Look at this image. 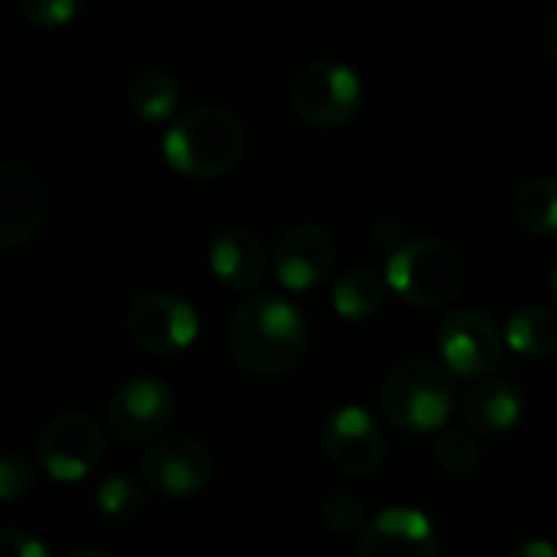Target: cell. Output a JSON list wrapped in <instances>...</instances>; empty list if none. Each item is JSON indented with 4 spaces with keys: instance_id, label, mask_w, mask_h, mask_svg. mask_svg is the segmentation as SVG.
Wrapping results in <instances>:
<instances>
[{
    "instance_id": "obj_1",
    "label": "cell",
    "mask_w": 557,
    "mask_h": 557,
    "mask_svg": "<svg viewBox=\"0 0 557 557\" xmlns=\"http://www.w3.org/2000/svg\"><path fill=\"white\" fill-rule=\"evenodd\" d=\"M307 320L304 313L277 297L258 294L238 304L225 323V343L232 359L251 375H284L307 352Z\"/></svg>"
},
{
    "instance_id": "obj_2",
    "label": "cell",
    "mask_w": 557,
    "mask_h": 557,
    "mask_svg": "<svg viewBox=\"0 0 557 557\" xmlns=\"http://www.w3.org/2000/svg\"><path fill=\"white\" fill-rule=\"evenodd\" d=\"M245 153V127L222 104L189 108L163 134L166 163L189 180H215L238 166Z\"/></svg>"
},
{
    "instance_id": "obj_3",
    "label": "cell",
    "mask_w": 557,
    "mask_h": 557,
    "mask_svg": "<svg viewBox=\"0 0 557 557\" xmlns=\"http://www.w3.org/2000/svg\"><path fill=\"white\" fill-rule=\"evenodd\" d=\"M457 405V385L447 369L411 359L388 372L382 385V414L405 434L444 431Z\"/></svg>"
},
{
    "instance_id": "obj_4",
    "label": "cell",
    "mask_w": 557,
    "mask_h": 557,
    "mask_svg": "<svg viewBox=\"0 0 557 557\" xmlns=\"http://www.w3.org/2000/svg\"><path fill=\"white\" fill-rule=\"evenodd\" d=\"M385 277L405 304L437 310L463 290L467 268L444 238H414L388 255Z\"/></svg>"
},
{
    "instance_id": "obj_5",
    "label": "cell",
    "mask_w": 557,
    "mask_h": 557,
    "mask_svg": "<svg viewBox=\"0 0 557 557\" xmlns=\"http://www.w3.org/2000/svg\"><path fill=\"white\" fill-rule=\"evenodd\" d=\"M362 82L349 65L310 62L290 82V108L313 127H339L356 117Z\"/></svg>"
},
{
    "instance_id": "obj_6",
    "label": "cell",
    "mask_w": 557,
    "mask_h": 557,
    "mask_svg": "<svg viewBox=\"0 0 557 557\" xmlns=\"http://www.w3.org/2000/svg\"><path fill=\"white\" fill-rule=\"evenodd\" d=\"M503 333L480 307L454 310L437 330L444 366L460 379H490L503 366Z\"/></svg>"
},
{
    "instance_id": "obj_7",
    "label": "cell",
    "mask_w": 557,
    "mask_h": 557,
    "mask_svg": "<svg viewBox=\"0 0 557 557\" xmlns=\"http://www.w3.org/2000/svg\"><path fill=\"white\" fill-rule=\"evenodd\" d=\"M42 470L55 483H78L85 480L104 457V431L91 414L69 411L52 418L36 444Z\"/></svg>"
},
{
    "instance_id": "obj_8",
    "label": "cell",
    "mask_w": 557,
    "mask_h": 557,
    "mask_svg": "<svg viewBox=\"0 0 557 557\" xmlns=\"http://www.w3.org/2000/svg\"><path fill=\"white\" fill-rule=\"evenodd\" d=\"M127 333L140 349L153 356H176L196 343L199 317L189 300L166 290H150L131 304Z\"/></svg>"
},
{
    "instance_id": "obj_9",
    "label": "cell",
    "mask_w": 557,
    "mask_h": 557,
    "mask_svg": "<svg viewBox=\"0 0 557 557\" xmlns=\"http://www.w3.org/2000/svg\"><path fill=\"white\" fill-rule=\"evenodd\" d=\"M323 450H326V460L333 470H339L343 476L362 480V476H372L385 463L388 441L369 411L346 405L326 418Z\"/></svg>"
},
{
    "instance_id": "obj_10",
    "label": "cell",
    "mask_w": 557,
    "mask_h": 557,
    "mask_svg": "<svg viewBox=\"0 0 557 557\" xmlns=\"http://www.w3.org/2000/svg\"><path fill=\"white\" fill-rule=\"evenodd\" d=\"M140 473L150 490L173 499H186L212 483V457L199 441L186 434H163L147 447Z\"/></svg>"
},
{
    "instance_id": "obj_11",
    "label": "cell",
    "mask_w": 557,
    "mask_h": 557,
    "mask_svg": "<svg viewBox=\"0 0 557 557\" xmlns=\"http://www.w3.org/2000/svg\"><path fill=\"white\" fill-rule=\"evenodd\" d=\"M173 414H176L173 392L160 379L137 375L114 392V398L108 405V428L114 431V437H121L127 444L157 441V437H163Z\"/></svg>"
},
{
    "instance_id": "obj_12",
    "label": "cell",
    "mask_w": 557,
    "mask_h": 557,
    "mask_svg": "<svg viewBox=\"0 0 557 557\" xmlns=\"http://www.w3.org/2000/svg\"><path fill=\"white\" fill-rule=\"evenodd\" d=\"M336 268V242L323 225H294L274 245L277 284L304 294L320 287Z\"/></svg>"
},
{
    "instance_id": "obj_13",
    "label": "cell",
    "mask_w": 557,
    "mask_h": 557,
    "mask_svg": "<svg viewBox=\"0 0 557 557\" xmlns=\"http://www.w3.org/2000/svg\"><path fill=\"white\" fill-rule=\"evenodd\" d=\"M359 557H441V539L424 512L392 506L359 532Z\"/></svg>"
},
{
    "instance_id": "obj_14",
    "label": "cell",
    "mask_w": 557,
    "mask_h": 557,
    "mask_svg": "<svg viewBox=\"0 0 557 557\" xmlns=\"http://www.w3.org/2000/svg\"><path fill=\"white\" fill-rule=\"evenodd\" d=\"M46 222V189L39 176L20 163L3 160L0 163V248L13 251L36 238V232Z\"/></svg>"
},
{
    "instance_id": "obj_15",
    "label": "cell",
    "mask_w": 557,
    "mask_h": 557,
    "mask_svg": "<svg viewBox=\"0 0 557 557\" xmlns=\"http://www.w3.org/2000/svg\"><path fill=\"white\" fill-rule=\"evenodd\" d=\"M209 268L228 290H255L268 271V255L251 228L228 225L209 245Z\"/></svg>"
},
{
    "instance_id": "obj_16",
    "label": "cell",
    "mask_w": 557,
    "mask_h": 557,
    "mask_svg": "<svg viewBox=\"0 0 557 557\" xmlns=\"http://www.w3.org/2000/svg\"><path fill=\"white\" fill-rule=\"evenodd\" d=\"M525 418V392L509 379H480L463 398V421L470 431L496 437L509 434Z\"/></svg>"
},
{
    "instance_id": "obj_17",
    "label": "cell",
    "mask_w": 557,
    "mask_h": 557,
    "mask_svg": "<svg viewBox=\"0 0 557 557\" xmlns=\"http://www.w3.org/2000/svg\"><path fill=\"white\" fill-rule=\"evenodd\" d=\"M385 300H388V277H382L372 268H352L333 287V310L349 323L379 317Z\"/></svg>"
},
{
    "instance_id": "obj_18",
    "label": "cell",
    "mask_w": 557,
    "mask_h": 557,
    "mask_svg": "<svg viewBox=\"0 0 557 557\" xmlns=\"http://www.w3.org/2000/svg\"><path fill=\"white\" fill-rule=\"evenodd\" d=\"M506 346L525 359L557 356V313L548 307H522L506 323Z\"/></svg>"
},
{
    "instance_id": "obj_19",
    "label": "cell",
    "mask_w": 557,
    "mask_h": 557,
    "mask_svg": "<svg viewBox=\"0 0 557 557\" xmlns=\"http://www.w3.org/2000/svg\"><path fill=\"white\" fill-rule=\"evenodd\" d=\"M127 104L144 124H160L166 121L176 104H180V82L166 69H144L131 78L127 88Z\"/></svg>"
},
{
    "instance_id": "obj_20",
    "label": "cell",
    "mask_w": 557,
    "mask_h": 557,
    "mask_svg": "<svg viewBox=\"0 0 557 557\" xmlns=\"http://www.w3.org/2000/svg\"><path fill=\"white\" fill-rule=\"evenodd\" d=\"M512 212L532 235L557 238V176L525 180L512 196Z\"/></svg>"
},
{
    "instance_id": "obj_21",
    "label": "cell",
    "mask_w": 557,
    "mask_h": 557,
    "mask_svg": "<svg viewBox=\"0 0 557 557\" xmlns=\"http://www.w3.org/2000/svg\"><path fill=\"white\" fill-rule=\"evenodd\" d=\"M434 463L454 476H467L480 467V441L467 428H444L434 437Z\"/></svg>"
},
{
    "instance_id": "obj_22",
    "label": "cell",
    "mask_w": 557,
    "mask_h": 557,
    "mask_svg": "<svg viewBox=\"0 0 557 557\" xmlns=\"http://www.w3.org/2000/svg\"><path fill=\"white\" fill-rule=\"evenodd\" d=\"M95 506L111 522H131L144 509V490L127 476H108L95 490Z\"/></svg>"
},
{
    "instance_id": "obj_23",
    "label": "cell",
    "mask_w": 557,
    "mask_h": 557,
    "mask_svg": "<svg viewBox=\"0 0 557 557\" xmlns=\"http://www.w3.org/2000/svg\"><path fill=\"white\" fill-rule=\"evenodd\" d=\"M320 516L330 532L336 535H356L366 529V503L352 493H330L320 506Z\"/></svg>"
},
{
    "instance_id": "obj_24",
    "label": "cell",
    "mask_w": 557,
    "mask_h": 557,
    "mask_svg": "<svg viewBox=\"0 0 557 557\" xmlns=\"http://www.w3.org/2000/svg\"><path fill=\"white\" fill-rule=\"evenodd\" d=\"M82 0H16V13L36 29H59L72 23Z\"/></svg>"
},
{
    "instance_id": "obj_25",
    "label": "cell",
    "mask_w": 557,
    "mask_h": 557,
    "mask_svg": "<svg viewBox=\"0 0 557 557\" xmlns=\"http://www.w3.org/2000/svg\"><path fill=\"white\" fill-rule=\"evenodd\" d=\"M29 486H33V467L26 463V457L13 454V450L3 454V460H0V496L7 503H13L23 493H29Z\"/></svg>"
},
{
    "instance_id": "obj_26",
    "label": "cell",
    "mask_w": 557,
    "mask_h": 557,
    "mask_svg": "<svg viewBox=\"0 0 557 557\" xmlns=\"http://www.w3.org/2000/svg\"><path fill=\"white\" fill-rule=\"evenodd\" d=\"M0 542H3V557H49L46 545L23 529H3Z\"/></svg>"
},
{
    "instance_id": "obj_27",
    "label": "cell",
    "mask_w": 557,
    "mask_h": 557,
    "mask_svg": "<svg viewBox=\"0 0 557 557\" xmlns=\"http://www.w3.org/2000/svg\"><path fill=\"white\" fill-rule=\"evenodd\" d=\"M509 557H557V548L552 542H525V545H519V548H512V555Z\"/></svg>"
},
{
    "instance_id": "obj_28",
    "label": "cell",
    "mask_w": 557,
    "mask_h": 557,
    "mask_svg": "<svg viewBox=\"0 0 557 557\" xmlns=\"http://www.w3.org/2000/svg\"><path fill=\"white\" fill-rule=\"evenodd\" d=\"M548 59L557 69V10L552 13V23H548Z\"/></svg>"
},
{
    "instance_id": "obj_29",
    "label": "cell",
    "mask_w": 557,
    "mask_h": 557,
    "mask_svg": "<svg viewBox=\"0 0 557 557\" xmlns=\"http://www.w3.org/2000/svg\"><path fill=\"white\" fill-rule=\"evenodd\" d=\"M69 557H114V555H108V552H101V548H78V552H72Z\"/></svg>"
},
{
    "instance_id": "obj_30",
    "label": "cell",
    "mask_w": 557,
    "mask_h": 557,
    "mask_svg": "<svg viewBox=\"0 0 557 557\" xmlns=\"http://www.w3.org/2000/svg\"><path fill=\"white\" fill-rule=\"evenodd\" d=\"M555 300H557V271H555Z\"/></svg>"
}]
</instances>
